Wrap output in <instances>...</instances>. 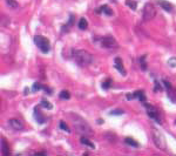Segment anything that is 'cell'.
Returning a JSON list of instances; mask_svg holds the SVG:
<instances>
[{
	"mask_svg": "<svg viewBox=\"0 0 176 156\" xmlns=\"http://www.w3.org/2000/svg\"><path fill=\"white\" fill-rule=\"evenodd\" d=\"M72 58L79 67H87V66H89L93 61L92 54L89 53V52L85 50V49H74Z\"/></svg>",
	"mask_w": 176,
	"mask_h": 156,
	"instance_id": "obj_1",
	"label": "cell"
},
{
	"mask_svg": "<svg viewBox=\"0 0 176 156\" xmlns=\"http://www.w3.org/2000/svg\"><path fill=\"white\" fill-rule=\"evenodd\" d=\"M73 116V126L75 128V130L82 135V136H92L93 135V129L92 127L88 125L86 121L80 117V116H76V115H72Z\"/></svg>",
	"mask_w": 176,
	"mask_h": 156,
	"instance_id": "obj_2",
	"label": "cell"
},
{
	"mask_svg": "<svg viewBox=\"0 0 176 156\" xmlns=\"http://www.w3.org/2000/svg\"><path fill=\"white\" fill-rule=\"evenodd\" d=\"M34 42L38 46V48L42 52V53H48L50 49V44L47 38H44L41 35H35L34 37Z\"/></svg>",
	"mask_w": 176,
	"mask_h": 156,
	"instance_id": "obj_3",
	"label": "cell"
},
{
	"mask_svg": "<svg viewBox=\"0 0 176 156\" xmlns=\"http://www.w3.org/2000/svg\"><path fill=\"white\" fill-rule=\"evenodd\" d=\"M153 141L155 143V146L161 149V150H166L167 149V144H166V140H164V136L162 135L161 131H158L157 129H155L153 131Z\"/></svg>",
	"mask_w": 176,
	"mask_h": 156,
	"instance_id": "obj_4",
	"label": "cell"
},
{
	"mask_svg": "<svg viewBox=\"0 0 176 156\" xmlns=\"http://www.w3.org/2000/svg\"><path fill=\"white\" fill-rule=\"evenodd\" d=\"M100 42V45L104 48H116L117 47V42L116 40L113 38V37H102V38H99L98 40Z\"/></svg>",
	"mask_w": 176,
	"mask_h": 156,
	"instance_id": "obj_5",
	"label": "cell"
},
{
	"mask_svg": "<svg viewBox=\"0 0 176 156\" xmlns=\"http://www.w3.org/2000/svg\"><path fill=\"white\" fill-rule=\"evenodd\" d=\"M155 7H154V5L153 4H150V3H148V4H146L145 5V7H143V19L145 20H151L154 16H155Z\"/></svg>",
	"mask_w": 176,
	"mask_h": 156,
	"instance_id": "obj_6",
	"label": "cell"
},
{
	"mask_svg": "<svg viewBox=\"0 0 176 156\" xmlns=\"http://www.w3.org/2000/svg\"><path fill=\"white\" fill-rule=\"evenodd\" d=\"M143 106L146 107V109H147V114L154 120V121H156L157 123H160L161 125V120H160V115H158V112H157V109L155 108V107H153V106H150V105H148L147 102H145L143 103Z\"/></svg>",
	"mask_w": 176,
	"mask_h": 156,
	"instance_id": "obj_7",
	"label": "cell"
},
{
	"mask_svg": "<svg viewBox=\"0 0 176 156\" xmlns=\"http://www.w3.org/2000/svg\"><path fill=\"white\" fill-rule=\"evenodd\" d=\"M33 116H34V119L37 120V122L39 123V125H44L45 122H46V119H45V116L40 113V110H39V107L37 106L34 108V110H33Z\"/></svg>",
	"mask_w": 176,
	"mask_h": 156,
	"instance_id": "obj_8",
	"label": "cell"
},
{
	"mask_svg": "<svg viewBox=\"0 0 176 156\" xmlns=\"http://www.w3.org/2000/svg\"><path fill=\"white\" fill-rule=\"evenodd\" d=\"M10 126L14 129V130H23L24 129V125L20 120L18 119H11L10 120Z\"/></svg>",
	"mask_w": 176,
	"mask_h": 156,
	"instance_id": "obj_9",
	"label": "cell"
},
{
	"mask_svg": "<svg viewBox=\"0 0 176 156\" xmlns=\"http://www.w3.org/2000/svg\"><path fill=\"white\" fill-rule=\"evenodd\" d=\"M114 62H115V63H114V67L121 73V75H122V76H126V71H125V68H123V63H122L121 58H115Z\"/></svg>",
	"mask_w": 176,
	"mask_h": 156,
	"instance_id": "obj_10",
	"label": "cell"
},
{
	"mask_svg": "<svg viewBox=\"0 0 176 156\" xmlns=\"http://www.w3.org/2000/svg\"><path fill=\"white\" fill-rule=\"evenodd\" d=\"M157 4L166 12H171L173 11V5L169 1H166V0H157Z\"/></svg>",
	"mask_w": 176,
	"mask_h": 156,
	"instance_id": "obj_11",
	"label": "cell"
},
{
	"mask_svg": "<svg viewBox=\"0 0 176 156\" xmlns=\"http://www.w3.org/2000/svg\"><path fill=\"white\" fill-rule=\"evenodd\" d=\"M96 12H98V13H104L106 15H108V16H112V15L114 14V12L112 11V8H111L108 5H102L101 8L98 10Z\"/></svg>",
	"mask_w": 176,
	"mask_h": 156,
	"instance_id": "obj_12",
	"label": "cell"
},
{
	"mask_svg": "<svg viewBox=\"0 0 176 156\" xmlns=\"http://www.w3.org/2000/svg\"><path fill=\"white\" fill-rule=\"evenodd\" d=\"M133 95H134V99L140 100L142 103L146 102V95H145V92H143V91H135V92L133 93Z\"/></svg>",
	"mask_w": 176,
	"mask_h": 156,
	"instance_id": "obj_13",
	"label": "cell"
},
{
	"mask_svg": "<svg viewBox=\"0 0 176 156\" xmlns=\"http://www.w3.org/2000/svg\"><path fill=\"white\" fill-rule=\"evenodd\" d=\"M80 141H81V143H82V144H85V146H87V147H91L92 149H95V144H94V143H93L91 140H88V138H87L86 136H82Z\"/></svg>",
	"mask_w": 176,
	"mask_h": 156,
	"instance_id": "obj_14",
	"label": "cell"
},
{
	"mask_svg": "<svg viewBox=\"0 0 176 156\" xmlns=\"http://www.w3.org/2000/svg\"><path fill=\"white\" fill-rule=\"evenodd\" d=\"M167 94H168V97L171 100V102L176 103V91L173 89V87L169 88V89H167Z\"/></svg>",
	"mask_w": 176,
	"mask_h": 156,
	"instance_id": "obj_15",
	"label": "cell"
},
{
	"mask_svg": "<svg viewBox=\"0 0 176 156\" xmlns=\"http://www.w3.org/2000/svg\"><path fill=\"white\" fill-rule=\"evenodd\" d=\"M73 22H74V15L72 14V15H69V20H68V22H67V24H65V25L62 26V31H63V32H67V31H68V28L73 25Z\"/></svg>",
	"mask_w": 176,
	"mask_h": 156,
	"instance_id": "obj_16",
	"label": "cell"
},
{
	"mask_svg": "<svg viewBox=\"0 0 176 156\" xmlns=\"http://www.w3.org/2000/svg\"><path fill=\"white\" fill-rule=\"evenodd\" d=\"M125 142H126L127 144H129L130 147H134V148H137V147H138V143L134 140V138H132V137H126V138H125Z\"/></svg>",
	"mask_w": 176,
	"mask_h": 156,
	"instance_id": "obj_17",
	"label": "cell"
},
{
	"mask_svg": "<svg viewBox=\"0 0 176 156\" xmlns=\"http://www.w3.org/2000/svg\"><path fill=\"white\" fill-rule=\"evenodd\" d=\"M87 26H88L87 20H86L85 18H81V19H80V21H79V24H78V27H79L81 31H85V29L87 28Z\"/></svg>",
	"mask_w": 176,
	"mask_h": 156,
	"instance_id": "obj_18",
	"label": "cell"
},
{
	"mask_svg": "<svg viewBox=\"0 0 176 156\" xmlns=\"http://www.w3.org/2000/svg\"><path fill=\"white\" fill-rule=\"evenodd\" d=\"M1 154H3V155H10L7 144H6V142H5L4 138H1Z\"/></svg>",
	"mask_w": 176,
	"mask_h": 156,
	"instance_id": "obj_19",
	"label": "cell"
},
{
	"mask_svg": "<svg viewBox=\"0 0 176 156\" xmlns=\"http://www.w3.org/2000/svg\"><path fill=\"white\" fill-rule=\"evenodd\" d=\"M112 87V79H106L103 82H102V88L104 91H107Z\"/></svg>",
	"mask_w": 176,
	"mask_h": 156,
	"instance_id": "obj_20",
	"label": "cell"
},
{
	"mask_svg": "<svg viewBox=\"0 0 176 156\" xmlns=\"http://www.w3.org/2000/svg\"><path fill=\"white\" fill-rule=\"evenodd\" d=\"M40 105H41L44 108H46V109H52V108H53L52 103H49L46 99H41V100H40Z\"/></svg>",
	"mask_w": 176,
	"mask_h": 156,
	"instance_id": "obj_21",
	"label": "cell"
},
{
	"mask_svg": "<svg viewBox=\"0 0 176 156\" xmlns=\"http://www.w3.org/2000/svg\"><path fill=\"white\" fill-rule=\"evenodd\" d=\"M6 4L8 5V7L13 8V10H16L18 7H19V4H18L15 0H6Z\"/></svg>",
	"mask_w": 176,
	"mask_h": 156,
	"instance_id": "obj_22",
	"label": "cell"
},
{
	"mask_svg": "<svg viewBox=\"0 0 176 156\" xmlns=\"http://www.w3.org/2000/svg\"><path fill=\"white\" fill-rule=\"evenodd\" d=\"M126 5L129 6L130 10H133V11H135V10L137 8V4H136V1H133V0H126Z\"/></svg>",
	"mask_w": 176,
	"mask_h": 156,
	"instance_id": "obj_23",
	"label": "cell"
},
{
	"mask_svg": "<svg viewBox=\"0 0 176 156\" xmlns=\"http://www.w3.org/2000/svg\"><path fill=\"white\" fill-rule=\"evenodd\" d=\"M59 127H60L62 130H65L66 133H70V129H69V127L66 125V122H65V121H60V123H59Z\"/></svg>",
	"mask_w": 176,
	"mask_h": 156,
	"instance_id": "obj_24",
	"label": "cell"
},
{
	"mask_svg": "<svg viewBox=\"0 0 176 156\" xmlns=\"http://www.w3.org/2000/svg\"><path fill=\"white\" fill-rule=\"evenodd\" d=\"M40 89H42V84H40L39 82H35V83L33 84V87H32V92H33V93H37V92L40 91Z\"/></svg>",
	"mask_w": 176,
	"mask_h": 156,
	"instance_id": "obj_25",
	"label": "cell"
},
{
	"mask_svg": "<svg viewBox=\"0 0 176 156\" xmlns=\"http://www.w3.org/2000/svg\"><path fill=\"white\" fill-rule=\"evenodd\" d=\"M60 97L63 99V100H68V99L70 97V94H69L68 91H62V92L60 93Z\"/></svg>",
	"mask_w": 176,
	"mask_h": 156,
	"instance_id": "obj_26",
	"label": "cell"
},
{
	"mask_svg": "<svg viewBox=\"0 0 176 156\" xmlns=\"http://www.w3.org/2000/svg\"><path fill=\"white\" fill-rule=\"evenodd\" d=\"M168 65H169V67H171V68L176 67V57L170 58V59L168 60Z\"/></svg>",
	"mask_w": 176,
	"mask_h": 156,
	"instance_id": "obj_27",
	"label": "cell"
},
{
	"mask_svg": "<svg viewBox=\"0 0 176 156\" xmlns=\"http://www.w3.org/2000/svg\"><path fill=\"white\" fill-rule=\"evenodd\" d=\"M146 57H142L140 59V62H141V68H142V71H146L147 69V63H146Z\"/></svg>",
	"mask_w": 176,
	"mask_h": 156,
	"instance_id": "obj_28",
	"label": "cell"
},
{
	"mask_svg": "<svg viewBox=\"0 0 176 156\" xmlns=\"http://www.w3.org/2000/svg\"><path fill=\"white\" fill-rule=\"evenodd\" d=\"M123 113H125V112H123L122 109H114V110H112L109 114H111V115H122Z\"/></svg>",
	"mask_w": 176,
	"mask_h": 156,
	"instance_id": "obj_29",
	"label": "cell"
},
{
	"mask_svg": "<svg viewBox=\"0 0 176 156\" xmlns=\"http://www.w3.org/2000/svg\"><path fill=\"white\" fill-rule=\"evenodd\" d=\"M161 86H160V82L156 81L155 80V86H154V92H158V91H161Z\"/></svg>",
	"mask_w": 176,
	"mask_h": 156,
	"instance_id": "obj_30",
	"label": "cell"
},
{
	"mask_svg": "<svg viewBox=\"0 0 176 156\" xmlns=\"http://www.w3.org/2000/svg\"><path fill=\"white\" fill-rule=\"evenodd\" d=\"M42 89H45V91H46V93H47L48 95H52V94H53V91H52L50 88L46 87V86H42Z\"/></svg>",
	"mask_w": 176,
	"mask_h": 156,
	"instance_id": "obj_31",
	"label": "cell"
},
{
	"mask_svg": "<svg viewBox=\"0 0 176 156\" xmlns=\"http://www.w3.org/2000/svg\"><path fill=\"white\" fill-rule=\"evenodd\" d=\"M126 97H127V100H133V99H134V95H133V94H127Z\"/></svg>",
	"mask_w": 176,
	"mask_h": 156,
	"instance_id": "obj_32",
	"label": "cell"
},
{
	"mask_svg": "<svg viewBox=\"0 0 176 156\" xmlns=\"http://www.w3.org/2000/svg\"><path fill=\"white\" fill-rule=\"evenodd\" d=\"M96 122H98V123H100V125H101V123H103V120H102V119H99V120H98V121H96Z\"/></svg>",
	"mask_w": 176,
	"mask_h": 156,
	"instance_id": "obj_33",
	"label": "cell"
},
{
	"mask_svg": "<svg viewBox=\"0 0 176 156\" xmlns=\"http://www.w3.org/2000/svg\"><path fill=\"white\" fill-rule=\"evenodd\" d=\"M37 155H46V153L45 151H39V153H37Z\"/></svg>",
	"mask_w": 176,
	"mask_h": 156,
	"instance_id": "obj_34",
	"label": "cell"
},
{
	"mask_svg": "<svg viewBox=\"0 0 176 156\" xmlns=\"http://www.w3.org/2000/svg\"><path fill=\"white\" fill-rule=\"evenodd\" d=\"M24 94H25V95H27V94H28V88H25V92H24Z\"/></svg>",
	"mask_w": 176,
	"mask_h": 156,
	"instance_id": "obj_35",
	"label": "cell"
},
{
	"mask_svg": "<svg viewBox=\"0 0 176 156\" xmlns=\"http://www.w3.org/2000/svg\"><path fill=\"white\" fill-rule=\"evenodd\" d=\"M175 123H176V121H175Z\"/></svg>",
	"mask_w": 176,
	"mask_h": 156,
	"instance_id": "obj_36",
	"label": "cell"
}]
</instances>
